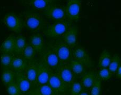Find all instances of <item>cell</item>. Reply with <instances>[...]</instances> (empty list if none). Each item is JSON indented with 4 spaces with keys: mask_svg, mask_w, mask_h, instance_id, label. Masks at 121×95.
I'll return each mask as SVG.
<instances>
[{
    "mask_svg": "<svg viewBox=\"0 0 121 95\" xmlns=\"http://www.w3.org/2000/svg\"><path fill=\"white\" fill-rule=\"evenodd\" d=\"M24 15L23 20L24 27L30 31H40L47 25V22L43 16L38 12L28 11Z\"/></svg>",
    "mask_w": 121,
    "mask_h": 95,
    "instance_id": "obj_1",
    "label": "cell"
},
{
    "mask_svg": "<svg viewBox=\"0 0 121 95\" xmlns=\"http://www.w3.org/2000/svg\"><path fill=\"white\" fill-rule=\"evenodd\" d=\"M72 22L68 20L56 22L51 24L44 30L45 35L49 38L57 39L62 37L72 26Z\"/></svg>",
    "mask_w": 121,
    "mask_h": 95,
    "instance_id": "obj_2",
    "label": "cell"
},
{
    "mask_svg": "<svg viewBox=\"0 0 121 95\" xmlns=\"http://www.w3.org/2000/svg\"><path fill=\"white\" fill-rule=\"evenodd\" d=\"M39 64L51 70H56L60 64V60L51 47L45 48L41 53Z\"/></svg>",
    "mask_w": 121,
    "mask_h": 95,
    "instance_id": "obj_3",
    "label": "cell"
},
{
    "mask_svg": "<svg viewBox=\"0 0 121 95\" xmlns=\"http://www.w3.org/2000/svg\"><path fill=\"white\" fill-rule=\"evenodd\" d=\"M54 51L61 63L69 64L72 59V50L63 40H57L51 47Z\"/></svg>",
    "mask_w": 121,
    "mask_h": 95,
    "instance_id": "obj_4",
    "label": "cell"
},
{
    "mask_svg": "<svg viewBox=\"0 0 121 95\" xmlns=\"http://www.w3.org/2000/svg\"><path fill=\"white\" fill-rule=\"evenodd\" d=\"M3 22L8 29L15 33H19L24 27L23 20L14 12H9L3 18Z\"/></svg>",
    "mask_w": 121,
    "mask_h": 95,
    "instance_id": "obj_5",
    "label": "cell"
},
{
    "mask_svg": "<svg viewBox=\"0 0 121 95\" xmlns=\"http://www.w3.org/2000/svg\"><path fill=\"white\" fill-rule=\"evenodd\" d=\"M43 14L48 19L54 21L55 22L66 20L65 6L55 4L49 7L43 12Z\"/></svg>",
    "mask_w": 121,
    "mask_h": 95,
    "instance_id": "obj_6",
    "label": "cell"
},
{
    "mask_svg": "<svg viewBox=\"0 0 121 95\" xmlns=\"http://www.w3.org/2000/svg\"><path fill=\"white\" fill-rule=\"evenodd\" d=\"M72 58L81 62L86 68H92L94 62L85 49L82 47H76L72 50Z\"/></svg>",
    "mask_w": 121,
    "mask_h": 95,
    "instance_id": "obj_7",
    "label": "cell"
},
{
    "mask_svg": "<svg viewBox=\"0 0 121 95\" xmlns=\"http://www.w3.org/2000/svg\"><path fill=\"white\" fill-rule=\"evenodd\" d=\"M66 19L71 22L78 21L80 17L81 0H66Z\"/></svg>",
    "mask_w": 121,
    "mask_h": 95,
    "instance_id": "obj_8",
    "label": "cell"
},
{
    "mask_svg": "<svg viewBox=\"0 0 121 95\" xmlns=\"http://www.w3.org/2000/svg\"><path fill=\"white\" fill-rule=\"evenodd\" d=\"M55 73L69 87L75 81V76L69 64L60 63Z\"/></svg>",
    "mask_w": 121,
    "mask_h": 95,
    "instance_id": "obj_9",
    "label": "cell"
},
{
    "mask_svg": "<svg viewBox=\"0 0 121 95\" xmlns=\"http://www.w3.org/2000/svg\"><path fill=\"white\" fill-rule=\"evenodd\" d=\"M48 84L56 95H69V87L55 73H53L51 76Z\"/></svg>",
    "mask_w": 121,
    "mask_h": 95,
    "instance_id": "obj_10",
    "label": "cell"
},
{
    "mask_svg": "<svg viewBox=\"0 0 121 95\" xmlns=\"http://www.w3.org/2000/svg\"><path fill=\"white\" fill-rule=\"evenodd\" d=\"M15 82L19 88L22 95H26L36 86L28 79L24 72L16 73Z\"/></svg>",
    "mask_w": 121,
    "mask_h": 95,
    "instance_id": "obj_11",
    "label": "cell"
},
{
    "mask_svg": "<svg viewBox=\"0 0 121 95\" xmlns=\"http://www.w3.org/2000/svg\"><path fill=\"white\" fill-rule=\"evenodd\" d=\"M78 29L76 25H72L64 35L62 37V40L71 49L76 47L78 41Z\"/></svg>",
    "mask_w": 121,
    "mask_h": 95,
    "instance_id": "obj_12",
    "label": "cell"
},
{
    "mask_svg": "<svg viewBox=\"0 0 121 95\" xmlns=\"http://www.w3.org/2000/svg\"><path fill=\"white\" fill-rule=\"evenodd\" d=\"M29 43L36 50L37 53L41 54L45 49V40L43 35L40 33H35L30 36Z\"/></svg>",
    "mask_w": 121,
    "mask_h": 95,
    "instance_id": "obj_13",
    "label": "cell"
},
{
    "mask_svg": "<svg viewBox=\"0 0 121 95\" xmlns=\"http://www.w3.org/2000/svg\"><path fill=\"white\" fill-rule=\"evenodd\" d=\"M53 71L50 69L43 66L39 63V68L36 85H44L48 84V81Z\"/></svg>",
    "mask_w": 121,
    "mask_h": 95,
    "instance_id": "obj_14",
    "label": "cell"
},
{
    "mask_svg": "<svg viewBox=\"0 0 121 95\" xmlns=\"http://www.w3.org/2000/svg\"><path fill=\"white\" fill-rule=\"evenodd\" d=\"M60 0H29V3L34 10L44 11L54 4H57Z\"/></svg>",
    "mask_w": 121,
    "mask_h": 95,
    "instance_id": "obj_15",
    "label": "cell"
},
{
    "mask_svg": "<svg viewBox=\"0 0 121 95\" xmlns=\"http://www.w3.org/2000/svg\"><path fill=\"white\" fill-rule=\"evenodd\" d=\"M29 63L27 68L24 71L25 75L26 78L33 85H36V82L38 77L39 64L33 61H30Z\"/></svg>",
    "mask_w": 121,
    "mask_h": 95,
    "instance_id": "obj_16",
    "label": "cell"
},
{
    "mask_svg": "<svg viewBox=\"0 0 121 95\" xmlns=\"http://www.w3.org/2000/svg\"><path fill=\"white\" fill-rule=\"evenodd\" d=\"M29 61L23 56H17L14 58L11 69L15 73L24 72L27 68Z\"/></svg>",
    "mask_w": 121,
    "mask_h": 95,
    "instance_id": "obj_17",
    "label": "cell"
},
{
    "mask_svg": "<svg viewBox=\"0 0 121 95\" xmlns=\"http://www.w3.org/2000/svg\"><path fill=\"white\" fill-rule=\"evenodd\" d=\"M97 78V75L94 71H86L81 76V82L84 88V89H89L94 85Z\"/></svg>",
    "mask_w": 121,
    "mask_h": 95,
    "instance_id": "obj_18",
    "label": "cell"
},
{
    "mask_svg": "<svg viewBox=\"0 0 121 95\" xmlns=\"http://www.w3.org/2000/svg\"><path fill=\"white\" fill-rule=\"evenodd\" d=\"M26 95H56L48 84L36 85Z\"/></svg>",
    "mask_w": 121,
    "mask_h": 95,
    "instance_id": "obj_19",
    "label": "cell"
},
{
    "mask_svg": "<svg viewBox=\"0 0 121 95\" xmlns=\"http://www.w3.org/2000/svg\"><path fill=\"white\" fill-rule=\"evenodd\" d=\"M16 36L13 35H10L2 43L0 47V52L2 54H13Z\"/></svg>",
    "mask_w": 121,
    "mask_h": 95,
    "instance_id": "obj_20",
    "label": "cell"
},
{
    "mask_svg": "<svg viewBox=\"0 0 121 95\" xmlns=\"http://www.w3.org/2000/svg\"><path fill=\"white\" fill-rule=\"evenodd\" d=\"M16 73L11 69H3L1 73V79L4 86H8L15 82Z\"/></svg>",
    "mask_w": 121,
    "mask_h": 95,
    "instance_id": "obj_21",
    "label": "cell"
},
{
    "mask_svg": "<svg viewBox=\"0 0 121 95\" xmlns=\"http://www.w3.org/2000/svg\"><path fill=\"white\" fill-rule=\"evenodd\" d=\"M27 45L26 39L24 36L19 35L17 36H16V42L14 54L18 56L22 55L24 50Z\"/></svg>",
    "mask_w": 121,
    "mask_h": 95,
    "instance_id": "obj_22",
    "label": "cell"
},
{
    "mask_svg": "<svg viewBox=\"0 0 121 95\" xmlns=\"http://www.w3.org/2000/svg\"><path fill=\"white\" fill-rule=\"evenodd\" d=\"M69 64L75 77L79 76L81 77L86 72V68L84 66L75 59L72 58Z\"/></svg>",
    "mask_w": 121,
    "mask_h": 95,
    "instance_id": "obj_23",
    "label": "cell"
},
{
    "mask_svg": "<svg viewBox=\"0 0 121 95\" xmlns=\"http://www.w3.org/2000/svg\"><path fill=\"white\" fill-rule=\"evenodd\" d=\"M112 56L110 52L104 50L100 54L98 62V67L99 68H108L111 61Z\"/></svg>",
    "mask_w": 121,
    "mask_h": 95,
    "instance_id": "obj_24",
    "label": "cell"
},
{
    "mask_svg": "<svg viewBox=\"0 0 121 95\" xmlns=\"http://www.w3.org/2000/svg\"><path fill=\"white\" fill-rule=\"evenodd\" d=\"M14 57L11 54H2L0 61L3 69H11L12 63Z\"/></svg>",
    "mask_w": 121,
    "mask_h": 95,
    "instance_id": "obj_25",
    "label": "cell"
},
{
    "mask_svg": "<svg viewBox=\"0 0 121 95\" xmlns=\"http://www.w3.org/2000/svg\"><path fill=\"white\" fill-rule=\"evenodd\" d=\"M37 52L34 48L30 45L27 44L23 53V57L28 61H32L34 59Z\"/></svg>",
    "mask_w": 121,
    "mask_h": 95,
    "instance_id": "obj_26",
    "label": "cell"
},
{
    "mask_svg": "<svg viewBox=\"0 0 121 95\" xmlns=\"http://www.w3.org/2000/svg\"><path fill=\"white\" fill-rule=\"evenodd\" d=\"M121 64V59L119 55L117 54H115L113 57L112 58L111 61L110 65L108 66V69L111 71V72L114 74L116 73V71L119 68Z\"/></svg>",
    "mask_w": 121,
    "mask_h": 95,
    "instance_id": "obj_27",
    "label": "cell"
},
{
    "mask_svg": "<svg viewBox=\"0 0 121 95\" xmlns=\"http://www.w3.org/2000/svg\"><path fill=\"white\" fill-rule=\"evenodd\" d=\"M84 88L81 82L75 80L69 88V95H78L85 91Z\"/></svg>",
    "mask_w": 121,
    "mask_h": 95,
    "instance_id": "obj_28",
    "label": "cell"
},
{
    "mask_svg": "<svg viewBox=\"0 0 121 95\" xmlns=\"http://www.w3.org/2000/svg\"><path fill=\"white\" fill-rule=\"evenodd\" d=\"M112 76V73L108 68H101L97 74V77L101 80H108L111 78Z\"/></svg>",
    "mask_w": 121,
    "mask_h": 95,
    "instance_id": "obj_29",
    "label": "cell"
},
{
    "mask_svg": "<svg viewBox=\"0 0 121 95\" xmlns=\"http://www.w3.org/2000/svg\"><path fill=\"white\" fill-rule=\"evenodd\" d=\"M101 81L97 77L94 85L91 88L90 95H101Z\"/></svg>",
    "mask_w": 121,
    "mask_h": 95,
    "instance_id": "obj_30",
    "label": "cell"
},
{
    "mask_svg": "<svg viewBox=\"0 0 121 95\" xmlns=\"http://www.w3.org/2000/svg\"><path fill=\"white\" fill-rule=\"evenodd\" d=\"M6 91L9 95H22L19 88L15 82L6 86Z\"/></svg>",
    "mask_w": 121,
    "mask_h": 95,
    "instance_id": "obj_31",
    "label": "cell"
},
{
    "mask_svg": "<svg viewBox=\"0 0 121 95\" xmlns=\"http://www.w3.org/2000/svg\"><path fill=\"white\" fill-rule=\"evenodd\" d=\"M116 77H117L118 79H121V64L119 67V68H118L117 71H116Z\"/></svg>",
    "mask_w": 121,
    "mask_h": 95,
    "instance_id": "obj_32",
    "label": "cell"
},
{
    "mask_svg": "<svg viewBox=\"0 0 121 95\" xmlns=\"http://www.w3.org/2000/svg\"><path fill=\"white\" fill-rule=\"evenodd\" d=\"M78 95H90V94L88 93V92H87V91H83L82 92H81V94H78Z\"/></svg>",
    "mask_w": 121,
    "mask_h": 95,
    "instance_id": "obj_33",
    "label": "cell"
}]
</instances>
